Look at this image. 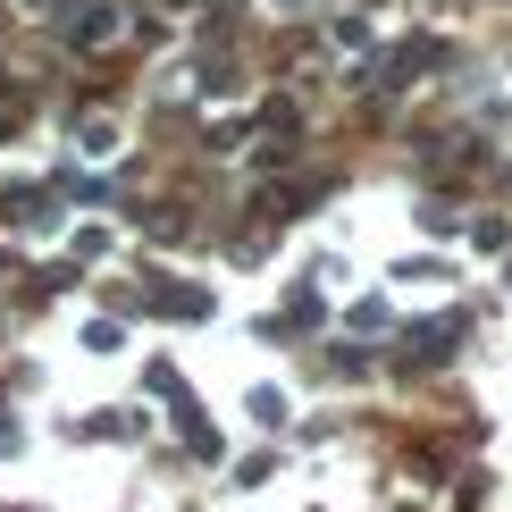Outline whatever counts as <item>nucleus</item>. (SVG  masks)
I'll use <instances>...</instances> for the list:
<instances>
[{
    "mask_svg": "<svg viewBox=\"0 0 512 512\" xmlns=\"http://www.w3.org/2000/svg\"><path fill=\"white\" fill-rule=\"evenodd\" d=\"M454 345H462V319H420L412 328V361H445Z\"/></svg>",
    "mask_w": 512,
    "mask_h": 512,
    "instance_id": "f03ea898",
    "label": "nucleus"
},
{
    "mask_svg": "<svg viewBox=\"0 0 512 512\" xmlns=\"http://www.w3.org/2000/svg\"><path fill=\"white\" fill-rule=\"evenodd\" d=\"M437 59H445V42H437V34H420V42H403V51H395L378 76H387V84H412L420 68H437Z\"/></svg>",
    "mask_w": 512,
    "mask_h": 512,
    "instance_id": "f257e3e1",
    "label": "nucleus"
}]
</instances>
